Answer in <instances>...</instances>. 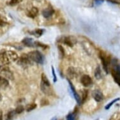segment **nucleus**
<instances>
[{
    "label": "nucleus",
    "mask_w": 120,
    "mask_h": 120,
    "mask_svg": "<svg viewBox=\"0 0 120 120\" xmlns=\"http://www.w3.org/2000/svg\"><path fill=\"white\" fill-rule=\"evenodd\" d=\"M18 59V54L12 50H3L0 52V62L2 65H8Z\"/></svg>",
    "instance_id": "nucleus-1"
},
{
    "label": "nucleus",
    "mask_w": 120,
    "mask_h": 120,
    "mask_svg": "<svg viewBox=\"0 0 120 120\" xmlns=\"http://www.w3.org/2000/svg\"><path fill=\"white\" fill-rule=\"evenodd\" d=\"M30 59L32 62L41 64L43 62V57L41 53L38 51H32L28 53Z\"/></svg>",
    "instance_id": "nucleus-2"
},
{
    "label": "nucleus",
    "mask_w": 120,
    "mask_h": 120,
    "mask_svg": "<svg viewBox=\"0 0 120 120\" xmlns=\"http://www.w3.org/2000/svg\"><path fill=\"white\" fill-rule=\"evenodd\" d=\"M0 76L10 80H13L14 79L13 73L10 71L9 67L6 65H0Z\"/></svg>",
    "instance_id": "nucleus-3"
},
{
    "label": "nucleus",
    "mask_w": 120,
    "mask_h": 120,
    "mask_svg": "<svg viewBox=\"0 0 120 120\" xmlns=\"http://www.w3.org/2000/svg\"><path fill=\"white\" fill-rule=\"evenodd\" d=\"M114 81L120 86V67L117 64H114L111 71Z\"/></svg>",
    "instance_id": "nucleus-4"
},
{
    "label": "nucleus",
    "mask_w": 120,
    "mask_h": 120,
    "mask_svg": "<svg viewBox=\"0 0 120 120\" xmlns=\"http://www.w3.org/2000/svg\"><path fill=\"white\" fill-rule=\"evenodd\" d=\"M32 60L30 59L28 54H23L18 60L17 64L23 67H26L32 64Z\"/></svg>",
    "instance_id": "nucleus-5"
},
{
    "label": "nucleus",
    "mask_w": 120,
    "mask_h": 120,
    "mask_svg": "<svg viewBox=\"0 0 120 120\" xmlns=\"http://www.w3.org/2000/svg\"><path fill=\"white\" fill-rule=\"evenodd\" d=\"M99 57L101 59V61H102V65L104 67L105 71H106V72H108V65L110 64V59L109 57H106L105 54L102 53H101L99 54Z\"/></svg>",
    "instance_id": "nucleus-6"
},
{
    "label": "nucleus",
    "mask_w": 120,
    "mask_h": 120,
    "mask_svg": "<svg viewBox=\"0 0 120 120\" xmlns=\"http://www.w3.org/2000/svg\"><path fill=\"white\" fill-rule=\"evenodd\" d=\"M81 82L85 87H88L92 84L93 81L91 77L88 75H83L81 78Z\"/></svg>",
    "instance_id": "nucleus-7"
},
{
    "label": "nucleus",
    "mask_w": 120,
    "mask_h": 120,
    "mask_svg": "<svg viewBox=\"0 0 120 120\" xmlns=\"http://www.w3.org/2000/svg\"><path fill=\"white\" fill-rule=\"evenodd\" d=\"M92 96H93V98L97 102H101L103 100L104 96L102 93L99 90H94L93 91L92 93Z\"/></svg>",
    "instance_id": "nucleus-8"
},
{
    "label": "nucleus",
    "mask_w": 120,
    "mask_h": 120,
    "mask_svg": "<svg viewBox=\"0 0 120 120\" xmlns=\"http://www.w3.org/2000/svg\"><path fill=\"white\" fill-rule=\"evenodd\" d=\"M69 84H70V87H71V91H72V92L73 95H74V97L75 99V101H77V102L78 103V104H81V103H82V102H81V97H80V96L77 94V93L76 92V91H75V89L74 87L73 84H72V82H70L69 80Z\"/></svg>",
    "instance_id": "nucleus-9"
},
{
    "label": "nucleus",
    "mask_w": 120,
    "mask_h": 120,
    "mask_svg": "<svg viewBox=\"0 0 120 120\" xmlns=\"http://www.w3.org/2000/svg\"><path fill=\"white\" fill-rule=\"evenodd\" d=\"M54 10L52 8L51 6L48 7L47 8H46L45 10H43L42 11V15L43 16L46 18H50V16H52V15L54 13Z\"/></svg>",
    "instance_id": "nucleus-10"
},
{
    "label": "nucleus",
    "mask_w": 120,
    "mask_h": 120,
    "mask_svg": "<svg viewBox=\"0 0 120 120\" xmlns=\"http://www.w3.org/2000/svg\"><path fill=\"white\" fill-rule=\"evenodd\" d=\"M76 42L77 40L73 37H67L64 38V43L69 47H73Z\"/></svg>",
    "instance_id": "nucleus-11"
},
{
    "label": "nucleus",
    "mask_w": 120,
    "mask_h": 120,
    "mask_svg": "<svg viewBox=\"0 0 120 120\" xmlns=\"http://www.w3.org/2000/svg\"><path fill=\"white\" fill-rule=\"evenodd\" d=\"M9 82L6 78L0 76V89H5L8 86Z\"/></svg>",
    "instance_id": "nucleus-12"
},
{
    "label": "nucleus",
    "mask_w": 120,
    "mask_h": 120,
    "mask_svg": "<svg viewBox=\"0 0 120 120\" xmlns=\"http://www.w3.org/2000/svg\"><path fill=\"white\" fill-rule=\"evenodd\" d=\"M38 14V8H36V7H33L30 10L29 13H28V16H29V17L32 18H34L35 17L37 16Z\"/></svg>",
    "instance_id": "nucleus-13"
},
{
    "label": "nucleus",
    "mask_w": 120,
    "mask_h": 120,
    "mask_svg": "<svg viewBox=\"0 0 120 120\" xmlns=\"http://www.w3.org/2000/svg\"><path fill=\"white\" fill-rule=\"evenodd\" d=\"M22 43H23L24 45L25 46H27V47H34V41H33V40L32 38H25L22 41Z\"/></svg>",
    "instance_id": "nucleus-14"
},
{
    "label": "nucleus",
    "mask_w": 120,
    "mask_h": 120,
    "mask_svg": "<svg viewBox=\"0 0 120 120\" xmlns=\"http://www.w3.org/2000/svg\"><path fill=\"white\" fill-rule=\"evenodd\" d=\"M67 74L71 78H74L76 76V72H75V69L72 67H69V69H67Z\"/></svg>",
    "instance_id": "nucleus-15"
},
{
    "label": "nucleus",
    "mask_w": 120,
    "mask_h": 120,
    "mask_svg": "<svg viewBox=\"0 0 120 120\" xmlns=\"http://www.w3.org/2000/svg\"><path fill=\"white\" fill-rule=\"evenodd\" d=\"M40 87H41V91H43V93L46 94H50V89H49L50 87L47 86L46 85L43 84V83L41 82L40 84Z\"/></svg>",
    "instance_id": "nucleus-16"
},
{
    "label": "nucleus",
    "mask_w": 120,
    "mask_h": 120,
    "mask_svg": "<svg viewBox=\"0 0 120 120\" xmlns=\"http://www.w3.org/2000/svg\"><path fill=\"white\" fill-rule=\"evenodd\" d=\"M41 82L43 84L46 85L47 86L50 87V83L49 81V79H47V77L44 74H41Z\"/></svg>",
    "instance_id": "nucleus-17"
},
{
    "label": "nucleus",
    "mask_w": 120,
    "mask_h": 120,
    "mask_svg": "<svg viewBox=\"0 0 120 120\" xmlns=\"http://www.w3.org/2000/svg\"><path fill=\"white\" fill-rule=\"evenodd\" d=\"M94 76L97 79H100L102 77V74H101V71L99 67H98L95 70Z\"/></svg>",
    "instance_id": "nucleus-18"
},
{
    "label": "nucleus",
    "mask_w": 120,
    "mask_h": 120,
    "mask_svg": "<svg viewBox=\"0 0 120 120\" xmlns=\"http://www.w3.org/2000/svg\"><path fill=\"white\" fill-rule=\"evenodd\" d=\"M43 32V31L42 29H36L35 31L32 32V34L34 35L35 36V37H40L42 35Z\"/></svg>",
    "instance_id": "nucleus-19"
},
{
    "label": "nucleus",
    "mask_w": 120,
    "mask_h": 120,
    "mask_svg": "<svg viewBox=\"0 0 120 120\" xmlns=\"http://www.w3.org/2000/svg\"><path fill=\"white\" fill-rule=\"evenodd\" d=\"M120 98H116V99H114V100H113V101H112L111 102H109V104H107L106 106H105V109H106V110H108L112 106V104H114V103H115V102H117V101H118L120 100Z\"/></svg>",
    "instance_id": "nucleus-20"
},
{
    "label": "nucleus",
    "mask_w": 120,
    "mask_h": 120,
    "mask_svg": "<svg viewBox=\"0 0 120 120\" xmlns=\"http://www.w3.org/2000/svg\"><path fill=\"white\" fill-rule=\"evenodd\" d=\"M109 120H120V112H116L114 113Z\"/></svg>",
    "instance_id": "nucleus-21"
},
{
    "label": "nucleus",
    "mask_w": 120,
    "mask_h": 120,
    "mask_svg": "<svg viewBox=\"0 0 120 120\" xmlns=\"http://www.w3.org/2000/svg\"><path fill=\"white\" fill-rule=\"evenodd\" d=\"M16 113L15 112V111H11L10 112H8V114H7V120H11L13 118L15 117V114Z\"/></svg>",
    "instance_id": "nucleus-22"
},
{
    "label": "nucleus",
    "mask_w": 120,
    "mask_h": 120,
    "mask_svg": "<svg viewBox=\"0 0 120 120\" xmlns=\"http://www.w3.org/2000/svg\"><path fill=\"white\" fill-rule=\"evenodd\" d=\"M36 108H37V104H28L27 106H26V109L28 112H29V111L34 110V109H35Z\"/></svg>",
    "instance_id": "nucleus-23"
},
{
    "label": "nucleus",
    "mask_w": 120,
    "mask_h": 120,
    "mask_svg": "<svg viewBox=\"0 0 120 120\" xmlns=\"http://www.w3.org/2000/svg\"><path fill=\"white\" fill-rule=\"evenodd\" d=\"M22 1V0H10V2L8 3V4L10 6H15V5H16Z\"/></svg>",
    "instance_id": "nucleus-24"
},
{
    "label": "nucleus",
    "mask_w": 120,
    "mask_h": 120,
    "mask_svg": "<svg viewBox=\"0 0 120 120\" xmlns=\"http://www.w3.org/2000/svg\"><path fill=\"white\" fill-rule=\"evenodd\" d=\"M24 108L23 106H22V105H20V106H18L17 108H16V109H15V112H16V114H20V113H22L23 111H24Z\"/></svg>",
    "instance_id": "nucleus-25"
},
{
    "label": "nucleus",
    "mask_w": 120,
    "mask_h": 120,
    "mask_svg": "<svg viewBox=\"0 0 120 120\" xmlns=\"http://www.w3.org/2000/svg\"><path fill=\"white\" fill-rule=\"evenodd\" d=\"M7 24L6 20L1 15H0V26H4Z\"/></svg>",
    "instance_id": "nucleus-26"
},
{
    "label": "nucleus",
    "mask_w": 120,
    "mask_h": 120,
    "mask_svg": "<svg viewBox=\"0 0 120 120\" xmlns=\"http://www.w3.org/2000/svg\"><path fill=\"white\" fill-rule=\"evenodd\" d=\"M67 120H75V114L74 113H70L67 115Z\"/></svg>",
    "instance_id": "nucleus-27"
},
{
    "label": "nucleus",
    "mask_w": 120,
    "mask_h": 120,
    "mask_svg": "<svg viewBox=\"0 0 120 120\" xmlns=\"http://www.w3.org/2000/svg\"><path fill=\"white\" fill-rule=\"evenodd\" d=\"M82 98L81 99V102H83L87 98V91L84 90V91H82Z\"/></svg>",
    "instance_id": "nucleus-28"
},
{
    "label": "nucleus",
    "mask_w": 120,
    "mask_h": 120,
    "mask_svg": "<svg viewBox=\"0 0 120 120\" xmlns=\"http://www.w3.org/2000/svg\"><path fill=\"white\" fill-rule=\"evenodd\" d=\"M52 74H53V82H56L57 81V77H56V75L55 74V71H54V68H53V67H52Z\"/></svg>",
    "instance_id": "nucleus-29"
},
{
    "label": "nucleus",
    "mask_w": 120,
    "mask_h": 120,
    "mask_svg": "<svg viewBox=\"0 0 120 120\" xmlns=\"http://www.w3.org/2000/svg\"><path fill=\"white\" fill-rule=\"evenodd\" d=\"M104 1V0H95V3H96L97 5H100V4H102Z\"/></svg>",
    "instance_id": "nucleus-30"
},
{
    "label": "nucleus",
    "mask_w": 120,
    "mask_h": 120,
    "mask_svg": "<svg viewBox=\"0 0 120 120\" xmlns=\"http://www.w3.org/2000/svg\"><path fill=\"white\" fill-rule=\"evenodd\" d=\"M108 2L111 3H114V4H120V2L116 1V0H107Z\"/></svg>",
    "instance_id": "nucleus-31"
},
{
    "label": "nucleus",
    "mask_w": 120,
    "mask_h": 120,
    "mask_svg": "<svg viewBox=\"0 0 120 120\" xmlns=\"http://www.w3.org/2000/svg\"><path fill=\"white\" fill-rule=\"evenodd\" d=\"M3 120L2 112H1V111L0 110V120Z\"/></svg>",
    "instance_id": "nucleus-32"
},
{
    "label": "nucleus",
    "mask_w": 120,
    "mask_h": 120,
    "mask_svg": "<svg viewBox=\"0 0 120 120\" xmlns=\"http://www.w3.org/2000/svg\"><path fill=\"white\" fill-rule=\"evenodd\" d=\"M2 99V96H1V93H0V101H1Z\"/></svg>",
    "instance_id": "nucleus-33"
},
{
    "label": "nucleus",
    "mask_w": 120,
    "mask_h": 120,
    "mask_svg": "<svg viewBox=\"0 0 120 120\" xmlns=\"http://www.w3.org/2000/svg\"><path fill=\"white\" fill-rule=\"evenodd\" d=\"M51 120H57V118H55H55H52Z\"/></svg>",
    "instance_id": "nucleus-34"
},
{
    "label": "nucleus",
    "mask_w": 120,
    "mask_h": 120,
    "mask_svg": "<svg viewBox=\"0 0 120 120\" xmlns=\"http://www.w3.org/2000/svg\"><path fill=\"white\" fill-rule=\"evenodd\" d=\"M116 1H120V0H116Z\"/></svg>",
    "instance_id": "nucleus-35"
},
{
    "label": "nucleus",
    "mask_w": 120,
    "mask_h": 120,
    "mask_svg": "<svg viewBox=\"0 0 120 120\" xmlns=\"http://www.w3.org/2000/svg\"></svg>",
    "instance_id": "nucleus-36"
}]
</instances>
